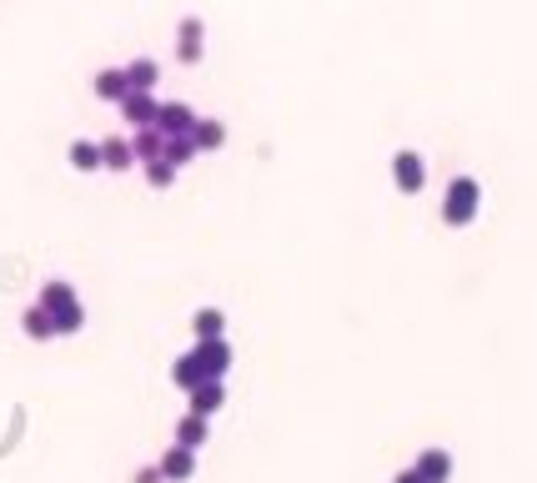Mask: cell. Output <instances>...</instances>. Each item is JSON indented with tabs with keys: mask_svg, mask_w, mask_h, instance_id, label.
Segmentation results:
<instances>
[{
	"mask_svg": "<svg viewBox=\"0 0 537 483\" xmlns=\"http://www.w3.org/2000/svg\"><path fill=\"white\" fill-rule=\"evenodd\" d=\"M477 206H482V187H477L472 176H452V187L442 197V222L447 227H467L477 217Z\"/></svg>",
	"mask_w": 537,
	"mask_h": 483,
	"instance_id": "1",
	"label": "cell"
},
{
	"mask_svg": "<svg viewBox=\"0 0 537 483\" xmlns=\"http://www.w3.org/2000/svg\"><path fill=\"white\" fill-rule=\"evenodd\" d=\"M392 182H397V191L417 197V191L427 187V161H422L417 152H397L392 156Z\"/></svg>",
	"mask_w": 537,
	"mask_h": 483,
	"instance_id": "2",
	"label": "cell"
},
{
	"mask_svg": "<svg viewBox=\"0 0 537 483\" xmlns=\"http://www.w3.org/2000/svg\"><path fill=\"white\" fill-rule=\"evenodd\" d=\"M201 51H206V26H201V16H186L181 31H176V61H181V66H196Z\"/></svg>",
	"mask_w": 537,
	"mask_h": 483,
	"instance_id": "3",
	"label": "cell"
},
{
	"mask_svg": "<svg viewBox=\"0 0 537 483\" xmlns=\"http://www.w3.org/2000/svg\"><path fill=\"white\" fill-rule=\"evenodd\" d=\"M196 358H201V373L221 383L226 368H231V343L226 338H206V343H196Z\"/></svg>",
	"mask_w": 537,
	"mask_h": 483,
	"instance_id": "4",
	"label": "cell"
},
{
	"mask_svg": "<svg viewBox=\"0 0 537 483\" xmlns=\"http://www.w3.org/2000/svg\"><path fill=\"white\" fill-rule=\"evenodd\" d=\"M156 126H161L166 136H191V126H196V111L186 106V101H161V111H156Z\"/></svg>",
	"mask_w": 537,
	"mask_h": 483,
	"instance_id": "5",
	"label": "cell"
},
{
	"mask_svg": "<svg viewBox=\"0 0 537 483\" xmlns=\"http://www.w3.org/2000/svg\"><path fill=\"white\" fill-rule=\"evenodd\" d=\"M191 473H196V448L176 443V448L161 453V479H166V483H186Z\"/></svg>",
	"mask_w": 537,
	"mask_h": 483,
	"instance_id": "6",
	"label": "cell"
},
{
	"mask_svg": "<svg viewBox=\"0 0 537 483\" xmlns=\"http://www.w3.org/2000/svg\"><path fill=\"white\" fill-rule=\"evenodd\" d=\"M156 111H161V101H156L151 91H126L121 121H131V126H156Z\"/></svg>",
	"mask_w": 537,
	"mask_h": 483,
	"instance_id": "7",
	"label": "cell"
},
{
	"mask_svg": "<svg viewBox=\"0 0 537 483\" xmlns=\"http://www.w3.org/2000/svg\"><path fill=\"white\" fill-rule=\"evenodd\" d=\"M101 167H106V172H126V167H136V146L121 141V136H106V141H101Z\"/></svg>",
	"mask_w": 537,
	"mask_h": 483,
	"instance_id": "8",
	"label": "cell"
},
{
	"mask_svg": "<svg viewBox=\"0 0 537 483\" xmlns=\"http://www.w3.org/2000/svg\"><path fill=\"white\" fill-rule=\"evenodd\" d=\"M412 468H417V473H422L427 483H447V479H452V453H447V448H427Z\"/></svg>",
	"mask_w": 537,
	"mask_h": 483,
	"instance_id": "9",
	"label": "cell"
},
{
	"mask_svg": "<svg viewBox=\"0 0 537 483\" xmlns=\"http://www.w3.org/2000/svg\"><path fill=\"white\" fill-rule=\"evenodd\" d=\"M96 96H101V101H116V106H121L126 101V91H131V81H126V71H116V66H111V71H96Z\"/></svg>",
	"mask_w": 537,
	"mask_h": 483,
	"instance_id": "10",
	"label": "cell"
},
{
	"mask_svg": "<svg viewBox=\"0 0 537 483\" xmlns=\"http://www.w3.org/2000/svg\"><path fill=\"white\" fill-rule=\"evenodd\" d=\"M191 141H196V152H221V146H226V126L211 121V116H196V126H191Z\"/></svg>",
	"mask_w": 537,
	"mask_h": 483,
	"instance_id": "11",
	"label": "cell"
},
{
	"mask_svg": "<svg viewBox=\"0 0 537 483\" xmlns=\"http://www.w3.org/2000/svg\"><path fill=\"white\" fill-rule=\"evenodd\" d=\"M131 146H136V161H156V156L166 152V131L161 126H136Z\"/></svg>",
	"mask_w": 537,
	"mask_h": 483,
	"instance_id": "12",
	"label": "cell"
},
{
	"mask_svg": "<svg viewBox=\"0 0 537 483\" xmlns=\"http://www.w3.org/2000/svg\"><path fill=\"white\" fill-rule=\"evenodd\" d=\"M221 403H226V393H221V383H216V378H206L201 388H191V413H201V418H211Z\"/></svg>",
	"mask_w": 537,
	"mask_h": 483,
	"instance_id": "13",
	"label": "cell"
},
{
	"mask_svg": "<svg viewBox=\"0 0 537 483\" xmlns=\"http://www.w3.org/2000/svg\"><path fill=\"white\" fill-rule=\"evenodd\" d=\"M126 81H131V91H156V81H161V66L151 56H136V61L126 66Z\"/></svg>",
	"mask_w": 537,
	"mask_h": 483,
	"instance_id": "14",
	"label": "cell"
},
{
	"mask_svg": "<svg viewBox=\"0 0 537 483\" xmlns=\"http://www.w3.org/2000/svg\"><path fill=\"white\" fill-rule=\"evenodd\" d=\"M20 328H26V338H35V343H46V338H56V317H50L41 302H35L26 317H20Z\"/></svg>",
	"mask_w": 537,
	"mask_h": 483,
	"instance_id": "15",
	"label": "cell"
},
{
	"mask_svg": "<svg viewBox=\"0 0 537 483\" xmlns=\"http://www.w3.org/2000/svg\"><path fill=\"white\" fill-rule=\"evenodd\" d=\"M171 378H176V388H201L206 383V373H201V358L196 353H186V358H176V368H171Z\"/></svg>",
	"mask_w": 537,
	"mask_h": 483,
	"instance_id": "16",
	"label": "cell"
},
{
	"mask_svg": "<svg viewBox=\"0 0 537 483\" xmlns=\"http://www.w3.org/2000/svg\"><path fill=\"white\" fill-rule=\"evenodd\" d=\"M71 167L76 172H101V141H71Z\"/></svg>",
	"mask_w": 537,
	"mask_h": 483,
	"instance_id": "17",
	"label": "cell"
},
{
	"mask_svg": "<svg viewBox=\"0 0 537 483\" xmlns=\"http://www.w3.org/2000/svg\"><path fill=\"white\" fill-rule=\"evenodd\" d=\"M221 328H226V317L216 308H201L196 317H191V332H196V343H206V338H221Z\"/></svg>",
	"mask_w": 537,
	"mask_h": 483,
	"instance_id": "18",
	"label": "cell"
},
{
	"mask_svg": "<svg viewBox=\"0 0 537 483\" xmlns=\"http://www.w3.org/2000/svg\"><path fill=\"white\" fill-rule=\"evenodd\" d=\"M176 443H186V448H201V443H206V418H201V413H186V418L176 423Z\"/></svg>",
	"mask_w": 537,
	"mask_h": 483,
	"instance_id": "19",
	"label": "cell"
},
{
	"mask_svg": "<svg viewBox=\"0 0 537 483\" xmlns=\"http://www.w3.org/2000/svg\"><path fill=\"white\" fill-rule=\"evenodd\" d=\"M161 156H166V161H171V167H186V161H196V141H191V136H166V152H161Z\"/></svg>",
	"mask_w": 537,
	"mask_h": 483,
	"instance_id": "20",
	"label": "cell"
},
{
	"mask_svg": "<svg viewBox=\"0 0 537 483\" xmlns=\"http://www.w3.org/2000/svg\"><path fill=\"white\" fill-rule=\"evenodd\" d=\"M65 302H76L71 282H46V287H41V308H46V312H61Z\"/></svg>",
	"mask_w": 537,
	"mask_h": 483,
	"instance_id": "21",
	"label": "cell"
},
{
	"mask_svg": "<svg viewBox=\"0 0 537 483\" xmlns=\"http://www.w3.org/2000/svg\"><path fill=\"white\" fill-rule=\"evenodd\" d=\"M50 317H56V332L71 338V332H81V323H86V308H81V302H65V308L50 312Z\"/></svg>",
	"mask_w": 537,
	"mask_h": 483,
	"instance_id": "22",
	"label": "cell"
},
{
	"mask_svg": "<svg viewBox=\"0 0 537 483\" xmlns=\"http://www.w3.org/2000/svg\"><path fill=\"white\" fill-rule=\"evenodd\" d=\"M146 182H151L156 191H166L171 182H176V167H171L166 156H156V161H146Z\"/></svg>",
	"mask_w": 537,
	"mask_h": 483,
	"instance_id": "23",
	"label": "cell"
},
{
	"mask_svg": "<svg viewBox=\"0 0 537 483\" xmlns=\"http://www.w3.org/2000/svg\"><path fill=\"white\" fill-rule=\"evenodd\" d=\"M136 483H166V479H161V464H156V468H141Z\"/></svg>",
	"mask_w": 537,
	"mask_h": 483,
	"instance_id": "24",
	"label": "cell"
},
{
	"mask_svg": "<svg viewBox=\"0 0 537 483\" xmlns=\"http://www.w3.org/2000/svg\"><path fill=\"white\" fill-rule=\"evenodd\" d=\"M392 483H427V479H422L417 468H407V473H397V479H392Z\"/></svg>",
	"mask_w": 537,
	"mask_h": 483,
	"instance_id": "25",
	"label": "cell"
}]
</instances>
